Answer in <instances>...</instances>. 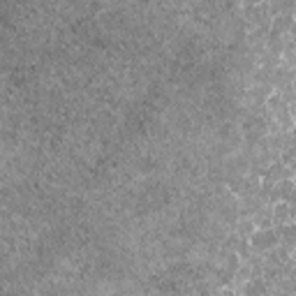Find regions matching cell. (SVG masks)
Returning a JSON list of instances; mask_svg holds the SVG:
<instances>
[{
    "mask_svg": "<svg viewBox=\"0 0 296 296\" xmlns=\"http://www.w3.org/2000/svg\"><path fill=\"white\" fill-rule=\"evenodd\" d=\"M289 218H291V206H287V204H278L275 208H273V220H275L278 224L289 222Z\"/></svg>",
    "mask_w": 296,
    "mask_h": 296,
    "instance_id": "1",
    "label": "cell"
}]
</instances>
